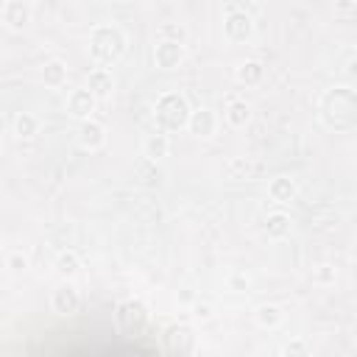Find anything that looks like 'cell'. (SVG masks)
<instances>
[{"instance_id":"obj_1","label":"cell","mask_w":357,"mask_h":357,"mask_svg":"<svg viewBox=\"0 0 357 357\" xmlns=\"http://www.w3.org/2000/svg\"><path fill=\"white\" fill-rule=\"evenodd\" d=\"M321 117L330 128H349L354 123V93L349 87H335L321 101Z\"/></svg>"},{"instance_id":"obj_2","label":"cell","mask_w":357,"mask_h":357,"mask_svg":"<svg viewBox=\"0 0 357 357\" xmlns=\"http://www.w3.org/2000/svg\"><path fill=\"white\" fill-rule=\"evenodd\" d=\"M126 51V36L117 25H98L89 34V54L101 65H112Z\"/></svg>"},{"instance_id":"obj_3","label":"cell","mask_w":357,"mask_h":357,"mask_svg":"<svg viewBox=\"0 0 357 357\" xmlns=\"http://www.w3.org/2000/svg\"><path fill=\"white\" fill-rule=\"evenodd\" d=\"M157 120L162 123V128L176 131V128H185L190 120V106L187 98L178 95V93H165L157 101Z\"/></svg>"},{"instance_id":"obj_4","label":"cell","mask_w":357,"mask_h":357,"mask_svg":"<svg viewBox=\"0 0 357 357\" xmlns=\"http://www.w3.org/2000/svg\"><path fill=\"white\" fill-rule=\"evenodd\" d=\"M223 34L232 42H246L251 36V17L246 14V9H240L238 3L227 6V20H223Z\"/></svg>"},{"instance_id":"obj_5","label":"cell","mask_w":357,"mask_h":357,"mask_svg":"<svg viewBox=\"0 0 357 357\" xmlns=\"http://www.w3.org/2000/svg\"><path fill=\"white\" fill-rule=\"evenodd\" d=\"M165 341H168L170 352L178 354V357H185V354H190V352L196 349V335H193V330L185 327V324H173V327H168Z\"/></svg>"},{"instance_id":"obj_6","label":"cell","mask_w":357,"mask_h":357,"mask_svg":"<svg viewBox=\"0 0 357 357\" xmlns=\"http://www.w3.org/2000/svg\"><path fill=\"white\" fill-rule=\"evenodd\" d=\"M78 143L87 148V151H98V148H104V143H106V128L98 123V120H84L81 123V128H78Z\"/></svg>"},{"instance_id":"obj_7","label":"cell","mask_w":357,"mask_h":357,"mask_svg":"<svg viewBox=\"0 0 357 357\" xmlns=\"http://www.w3.org/2000/svg\"><path fill=\"white\" fill-rule=\"evenodd\" d=\"M67 112L73 117H81V120H89V115L95 112V95L89 93V89H73L67 95Z\"/></svg>"},{"instance_id":"obj_8","label":"cell","mask_w":357,"mask_h":357,"mask_svg":"<svg viewBox=\"0 0 357 357\" xmlns=\"http://www.w3.org/2000/svg\"><path fill=\"white\" fill-rule=\"evenodd\" d=\"M154 62H157V67H162V70L178 67V62H182V42L162 39V42L157 45V51H154Z\"/></svg>"},{"instance_id":"obj_9","label":"cell","mask_w":357,"mask_h":357,"mask_svg":"<svg viewBox=\"0 0 357 357\" xmlns=\"http://www.w3.org/2000/svg\"><path fill=\"white\" fill-rule=\"evenodd\" d=\"M187 128L196 134V137H201V140H207V137H212L215 134V128H218V120H215V115L209 112V109H196V112H190V120H187Z\"/></svg>"},{"instance_id":"obj_10","label":"cell","mask_w":357,"mask_h":357,"mask_svg":"<svg viewBox=\"0 0 357 357\" xmlns=\"http://www.w3.org/2000/svg\"><path fill=\"white\" fill-rule=\"evenodd\" d=\"M268 196L277 204H290L296 198V182L288 176H277V178H271V185H268Z\"/></svg>"},{"instance_id":"obj_11","label":"cell","mask_w":357,"mask_h":357,"mask_svg":"<svg viewBox=\"0 0 357 357\" xmlns=\"http://www.w3.org/2000/svg\"><path fill=\"white\" fill-rule=\"evenodd\" d=\"M3 23H9V28H23L31 23V6L20 3V0H9L3 6Z\"/></svg>"},{"instance_id":"obj_12","label":"cell","mask_w":357,"mask_h":357,"mask_svg":"<svg viewBox=\"0 0 357 357\" xmlns=\"http://www.w3.org/2000/svg\"><path fill=\"white\" fill-rule=\"evenodd\" d=\"M81 304V296L73 285H62L56 293H54V310L62 312V316H67V312H76Z\"/></svg>"},{"instance_id":"obj_13","label":"cell","mask_w":357,"mask_h":357,"mask_svg":"<svg viewBox=\"0 0 357 357\" xmlns=\"http://www.w3.org/2000/svg\"><path fill=\"white\" fill-rule=\"evenodd\" d=\"M87 89H89V93H93L95 98L109 95V93H112V73L104 70V67L93 70V73H89V81H87Z\"/></svg>"},{"instance_id":"obj_14","label":"cell","mask_w":357,"mask_h":357,"mask_svg":"<svg viewBox=\"0 0 357 357\" xmlns=\"http://www.w3.org/2000/svg\"><path fill=\"white\" fill-rule=\"evenodd\" d=\"M42 81H45V87H65V81H67V67H65V62H59V59H54V62H48L42 67Z\"/></svg>"},{"instance_id":"obj_15","label":"cell","mask_w":357,"mask_h":357,"mask_svg":"<svg viewBox=\"0 0 357 357\" xmlns=\"http://www.w3.org/2000/svg\"><path fill=\"white\" fill-rule=\"evenodd\" d=\"M249 117H251V106H249L243 98H232V101L227 104V120H229V126L240 128V126L249 123Z\"/></svg>"},{"instance_id":"obj_16","label":"cell","mask_w":357,"mask_h":357,"mask_svg":"<svg viewBox=\"0 0 357 357\" xmlns=\"http://www.w3.org/2000/svg\"><path fill=\"white\" fill-rule=\"evenodd\" d=\"M265 232H268V238H285L290 232V215L271 212V215H268V220H265Z\"/></svg>"},{"instance_id":"obj_17","label":"cell","mask_w":357,"mask_h":357,"mask_svg":"<svg viewBox=\"0 0 357 357\" xmlns=\"http://www.w3.org/2000/svg\"><path fill=\"white\" fill-rule=\"evenodd\" d=\"M282 319H285V312H282L277 304H262V307L257 310V324H260V327H265V330H274V327H279V324H282Z\"/></svg>"},{"instance_id":"obj_18","label":"cell","mask_w":357,"mask_h":357,"mask_svg":"<svg viewBox=\"0 0 357 357\" xmlns=\"http://www.w3.org/2000/svg\"><path fill=\"white\" fill-rule=\"evenodd\" d=\"M168 154H170V137H168V134H151V137L146 140V157L162 159Z\"/></svg>"},{"instance_id":"obj_19","label":"cell","mask_w":357,"mask_h":357,"mask_svg":"<svg viewBox=\"0 0 357 357\" xmlns=\"http://www.w3.org/2000/svg\"><path fill=\"white\" fill-rule=\"evenodd\" d=\"M39 131V120L31 115V112H23V115H17L14 117V134L17 137H34V134Z\"/></svg>"},{"instance_id":"obj_20","label":"cell","mask_w":357,"mask_h":357,"mask_svg":"<svg viewBox=\"0 0 357 357\" xmlns=\"http://www.w3.org/2000/svg\"><path fill=\"white\" fill-rule=\"evenodd\" d=\"M56 268H59V274H62V277H73V274H78L81 260H78L76 251H62L59 260H56Z\"/></svg>"},{"instance_id":"obj_21","label":"cell","mask_w":357,"mask_h":357,"mask_svg":"<svg viewBox=\"0 0 357 357\" xmlns=\"http://www.w3.org/2000/svg\"><path fill=\"white\" fill-rule=\"evenodd\" d=\"M238 78L243 81V84H260L262 81V65L260 62H243L240 67H238Z\"/></svg>"},{"instance_id":"obj_22","label":"cell","mask_w":357,"mask_h":357,"mask_svg":"<svg viewBox=\"0 0 357 357\" xmlns=\"http://www.w3.org/2000/svg\"><path fill=\"white\" fill-rule=\"evenodd\" d=\"M285 357H310V349H307V343H304V341L293 338V341H288V343H285Z\"/></svg>"},{"instance_id":"obj_23","label":"cell","mask_w":357,"mask_h":357,"mask_svg":"<svg viewBox=\"0 0 357 357\" xmlns=\"http://www.w3.org/2000/svg\"><path fill=\"white\" fill-rule=\"evenodd\" d=\"M140 316H143V307L134 304V301H128V304H123V307L117 310V319H120V321H131V319L137 321Z\"/></svg>"},{"instance_id":"obj_24","label":"cell","mask_w":357,"mask_h":357,"mask_svg":"<svg viewBox=\"0 0 357 357\" xmlns=\"http://www.w3.org/2000/svg\"><path fill=\"white\" fill-rule=\"evenodd\" d=\"M9 268H12V271H17V274H20V271H25V268H28V257H25V254H20V251H17V254H12V257H9Z\"/></svg>"},{"instance_id":"obj_25","label":"cell","mask_w":357,"mask_h":357,"mask_svg":"<svg viewBox=\"0 0 357 357\" xmlns=\"http://www.w3.org/2000/svg\"><path fill=\"white\" fill-rule=\"evenodd\" d=\"M162 36H173V42H182V39H185V31L176 28V25H162Z\"/></svg>"},{"instance_id":"obj_26","label":"cell","mask_w":357,"mask_h":357,"mask_svg":"<svg viewBox=\"0 0 357 357\" xmlns=\"http://www.w3.org/2000/svg\"><path fill=\"white\" fill-rule=\"evenodd\" d=\"M209 316H212V307H209V304H196V319L207 321Z\"/></svg>"},{"instance_id":"obj_27","label":"cell","mask_w":357,"mask_h":357,"mask_svg":"<svg viewBox=\"0 0 357 357\" xmlns=\"http://www.w3.org/2000/svg\"><path fill=\"white\" fill-rule=\"evenodd\" d=\"M232 285H235V288H246V285H249V279H246V277H235V279H232Z\"/></svg>"},{"instance_id":"obj_28","label":"cell","mask_w":357,"mask_h":357,"mask_svg":"<svg viewBox=\"0 0 357 357\" xmlns=\"http://www.w3.org/2000/svg\"><path fill=\"white\" fill-rule=\"evenodd\" d=\"M0 254H3V240H0Z\"/></svg>"},{"instance_id":"obj_29","label":"cell","mask_w":357,"mask_h":357,"mask_svg":"<svg viewBox=\"0 0 357 357\" xmlns=\"http://www.w3.org/2000/svg\"><path fill=\"white\" fill-rule=\"evenodd\" d=\"M0 154H3V143H0Z\"/></svg>"}]
</instances>
